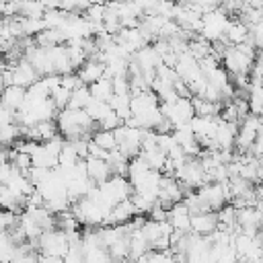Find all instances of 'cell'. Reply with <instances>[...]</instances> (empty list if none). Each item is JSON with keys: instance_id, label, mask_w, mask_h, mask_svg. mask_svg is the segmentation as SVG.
<instances>
[{"instance_id": "6da1fadb", "label": "cell", "mask_w": 263, "mask_h": 263, "mask_svg": "<svg viewBox=\"0 0 263 263\" xmlns=\"http://www.w3.org/2000/svg\"><path fill=\"white\" fill-rule=\"evenodd\" d=\"M58 132H62L68 140H78L84 138V132H90L92 127V119L86 113V109H74V107H66L58 113Z\"/></svg>"}, {"instance_id": "7a4b0ae2", "label": "cell", "mask_w": 263, "mask_h": 263, "mask_svg": "<svg viewBox=\"0 0 263 263\" xmlns=\"http://www.w3.org/2000/svg\"><path fill=\"white\" fill-rule=\"evenodd\" d=\"M39 251L41 255H49V257H66L68 249H70V240H68V234L64 230H45L41 232L39 236Z\"/></svg>"}, {"instance_id": "3957f363", "label": "cell", "mask_w": 263, "mask_h": 263, "mask_svg": "<svg viewBox=\"0 0 263 263\" xmlns=\"http://www.w3.org/2000/svg\"><path fill=\"white\" fill-rule=\"evenodd\" d=\"M8 68H10V74H12V84H16V86L29 88L31 84H35L39 80L37 70L33 68V64L27 58H21L16 64H10Z\"/></svg>"}, {"instance_id": "277c9868", "label": "cell", "mask_w": 263, "mask_h": 263, "mask_svg": "<svg viewBox=\"0 0 263 263\" xmlns=\"http://www.w3.org/2000/svg\"><path fill=\"white\" fill-rule=\"evenodd\" d=\"M84 164H86V175H88V179H90L92 183H97V185L105 183V181L113 175V173H111V168H109V162H107L105 158L86 156Z\"/></svg>"}, {"instance_id": "5b68a950", "label": "cell", "mask_w": 263, "mask_h": 263, "mask_svg": "<svg viewBox=\"0 0 263 263\" xmlns=\"http://www.w3.org/2000/svg\"><path fill=\"white\" fill-rule=\"evenodd\" d=\"M76 74L80 76L82 84H88V86H90L92 82H97V80H101V78L105 76V64H103L101 60L92 58V60L84 62V64L80 66V70H78Z\"/></svg>"}, {"instance_id": "8992f818", "label": "cell", "mask_w": 263, "mask_h": 263, "mask_svg": "<svg viewBox=\"0 0 263 263\" xmlns=\"http://www.w3.org/2000/svg\"><path fill=\"white\" fill-rule=\"evenodd\" d=\"M25 99H27V88H23V86L10 84V86H4V90H2V105L14 113L23 107Z\"/></svg>"}, {"instance_id": "52a82bcc", "label": "cell", "mask_w": 263, "mask_h": 263, "mask_svg": "<svg viewBox=\"0 0 263 263\" xmlns=\"http://www.w3.org/2000/svg\"><path fill=\"white\" fill-rule=\"evenodd\" d=\"M90 95H92V99H99V101H107L109 103V99L113 97V80L111 78H107V76H103L101 80H97V82H92L90 86Z\"/></svg>"}, {"instance_id": "ba28073f", "label": "cell", "mask_w": 263, "mask_h": 263, "mask_svg": "<svg viewBox=\"0 0 263 263\" xmlns=\"http://www.w3.org/2000/svg\"><path fill=\"white\" fill-rule=\"evenodd\" d=\"M92 142L103 148L105 152H111L117 148V142H115V132L113 129H101V132H95L92 134Z\"/></svg>"}, {"instance_id": "9c48e42d", "label": "cell", "mask_w": 263, "mask_h": 263, "mask_svg": "<svg viewBox=\"0 0 263 263\" xmlns=\"http://www.w3.org/2000/svg\"><path fill=\"white\" fill-rule=\"evenodd\" d=\"M21 134V125L14 121V123H8V125H2L0 127V144L2 146H10L14 144V140L18 138Z\"/></svg>"}, {"instance_id": "30bf717a", "label": "cell", "mask_w": 263, "mask_h": 263, "mask_svg": "<svg viewBox=\"0 0 263 263\" xmlns=\"http://www.w3.org/2000/svg\"><path fill=\"white\" fill-rule=\"evenodd\" d=\"M18 216L12 210H4L0 208V230H10L12 226H16Z\"/></svg>"}, {"instance_id": "8fae6325", "label": "cell", "mask_w": 263, "mask_h": 263, "mask_svg": "<svg viewBox=\"0 0 263 263\" xmlns=\"http://www.w3.org/2000/svg\"><path fill=\"white\" fill-rule=\"evenodd\" d=\"M8 123H14V111H10L4 105H0V127L8 125Z\"/></svg>"}, {"instance_id": "7c38bea8", "label": "cell", "mask_w": 263, "mask_h": 263, "mask_svg": "<svg viewBox=\"0 0 263 263\" xmlns=\"http://www.w3.org/2000/svg\"><path fill=\"white\" fill-rule=\"evenodd\" d=\"M2 90H4V84H2V80H0V105H2Z\"/></svg>"}, {"instance_id": "4fadbf2b", "label": "cell", "mask_w": 263, "mask_h": 263, "mask_svg": "<svg viewBox=\"0 0 263 263\" xmlns=\"http://www.w3.org/2000/svg\"><path fill=\"white\" fill-rule=\"evenodd\" d=\"M0 51H2V49H0Z\"/></svg>"}]
</instances>
